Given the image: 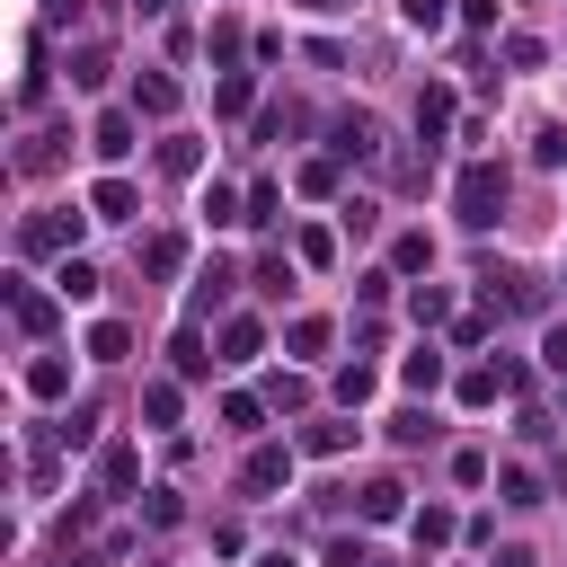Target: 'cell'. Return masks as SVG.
<instances>
[{
    "mask_svg": "<svg viewBox=\"0 0 567 567\" xmlns=\"http://www.w3.org/2000/svg\"><path fill=\"white\" fill-rule=\"evenodd\" d=\"M452 204H461V221H470V230H487V221L505 213V168H496V159H470V168H461V186H452Z\"/></svg>",
    "mask_w": 567,
    "mask_h": 567,
    "instance_id": "cell-1",
    "label": "cell"
},
{
    "mask_svg": "<svg viewBox=\"0 0 567 567\" xmlns=\"http://www.w3.org/2000/svg\"><path fill=\"white\" fill-rule=\"evenodd\" d=\"M71 239H80V213H27V221H18V248H27V257L71 248Z\"/></svg>",
    "mask_w": 567,
    "mask_h": 567,
    "instance_id": "cell-2",
    "label": "cell"
},
{
    "mask_svg": "<svg viewBox=\"0 0 567 567\" xmlns=\"http://www.w3.org/2000/svg\"><path fill=\"white\" fill-rule=\"evenodd\" d=\"M284 478H292V452H284V443H257V452H248V470H239V487H248V496H266V487H284Z\"/></svg>",
    "mask_w": 567,
    "mask_h": 567,
    "instance_id": "cell-3",
    "label": "cell"
},
{
    "mask_svg": "<svg viewBox=\"0 0 567 567\" xmlns=\"http://www.w3.org/2000/svg\"><path fill=\"white\" fill-rule=\"evenodd\" d=\"M89 151H97V159H124V151H133V106H106V115L89 124Z\"/></svg>",
    "mask_w": 567,
    "mask_h": 567,
    "instance_id": "cell-4",
    "label": "cell"
},
{
    "mask_svg": "<svg viewBox=\"0 0 567 567\" xmlns=\"http://www.w3.org/2000/svg\"><path fill=\"white\" fill-rule=\"evenodd\" d=\"M133 115H177V80L168 71H142L133 80Z\"/></svg>",
    "mask_w": 567,
    "mask_h": 567,
    "instance_id": "cell-5",
    "label": "cell"
},
{
    "mask_svg": "<svg viewBox=\"0 0 567 567\" xmlns=\"http://www.w3.org/2000/svg\"><path fill=\"white\" fill-rule=\"evenodd\" d=\"M443 124H452V89H443V80H425V89H416V133L434 142Z\"/></svg>",
    "mask_w": 567,
    "mask_h": 567,
    "instance_id": "cell-6",
    "label": "cell"
},
{
    "mask_svg": "<svg viewBox=\"0 0 567 567\" xmlns=\"http://www.w3.org/2000/svg\"><path fill=\"white\" fill-rule=\"evenodd\" d=\"M372 151H381L372 115H337V159H372Z\"/></svg>",
    "mask_w": 567,
    "mask_h": 567,
    "instance_id": "cell-7",
    "label": "cell"
},
{
    "mask_svg": "<svg viewBox=\"0 0 567 567\" xmlns=\"http://www.w3.org/2000/svg\"><path fill=\"white\" fill-rule=\"evenodd\" d=\"M9 310H18V328H27V337H44V328H53V292H35V284H18V292H9Z\"/></svg>",
    "mask_w": 567,
    "mask_h": 567,
    "instance_id": "cell-8",
    "label": "cell"
},
{
    "mask_svg": "<svg viewBox=\"0 0 567 567\" xmlns=\"http://www.w3.org/2000/svg\"><path fill=\"white\" fill-rule=\"evenodd\" d=\"M257 346H266L257 319H221V363H257Z\"/></svg>",
    "mask_w": 567,
    "mask_h": 567,
    "instance_id": "cell-9",
    "label": "cell"
},
{
    "mask_svg": "<svg viewBox=\"0 0 567 567\" xmlns=\"http://www.w3.org/2000/svg\"><path fill=\"white\" fill-rule=\"evenodd\" d=\"M399 381H408L416 399H425V390H443V346H416V354L399 363Z\"/></svg>",
    "mask_w": 567,
    "mask_h": 567,
    "instance_id": "cell-10",
    "label": "cell"
},
{
    "mask_svg": "<svg viewBox=\"0 0 567 567\" xmlns=\"http://www.w3.org/2000/svg\"><path fill=\"white\" fill-rule=\"evenodd\" d=\"M399 514H408V487L399 478H372L363 487V523H399Z\"/></svg>",
    "mask_w": 567,
    "mask_h": 567,
    "instance_id": "cell-11",
    "label": "cell"
},
{
    "mask_svg": "<svg viewBox=\"0 0 567 567\" xmlns=\"http://www.w3.org/2000/svg\"><path fill=\"white\" fill-rule=\"evenodd\" d=\"M89 213H97V221H124V213H133V186H124V177H97V186H89Z\"/></svg>",
    "mask_w": 567,
    "mask_h": 567,
    "instance_id": "cell-12",
    "label": "cell"
},
{
    "mask_svg": "<svg viewBox=\"0 0 567 567\" xmlns=\"http://www.w3.org/2000/svg\"><path fill=\"white\" fill-rule=\"evenodd\" d=\"M142 266H151V275H177V266H186V239H177V230H151V239H142Z\"/></svg>",
    "mask_w": 567,
    "mask_h": 567,
    "instance_id": "cell-13",
    "label": "cell"
},
{
    "mask_svg": "<svg viewBox=\"0 0 567 567\" xmlns=\"http://www.w3.org/2000/svg\"><path fill=\"white\" fill-rule=\"evenodd\" d=\"M53 292H62V301H97V266H89V257H62Z\"/></svg>",
    "mask_w": 567,
    "mask_h": 567,
    "instance_id": "cell-14",
    "label": "cell"
},
{
    "mask_svg": "<svg viewBox=\"0 0 567 567\" xmlns=\"http://www.w3.org/2000/svg\"><path fill=\"white\" fill-rule=\"evenodd\" d=\"M27 390H35V399H62V390H71V363H62V354H35V363H27Z\"/></svg>",
    "mask_w": 567,
    "mask_h": 567,
    "instance_id": "cell-15",
    "label": "cell"
},
{
    "mask_svg": "<svg viewBox=\"0 0 567 567\" xmlns=\"http://www.w3.org/2000/svg\"><path fill=\"white\" fill-rule=\"evenodd\" d=\"M142 478V452L133 443H106V461H97V487H133Z\"/></svg>",
    "mask_w": 567,
    "mask_h": 567,
    "instance_id": "cell-16",
    "label": "cell"
},
{
    "mask_svg": "<svg viewBox=\"0 0 567 567\" xmlns=\"http://www.w3.org/2000/svg\"><path fill=\"white\" fill-rule=\"evenodd\" d=\"M106 71H115L106 44H80V53H71V89H106Z\"/></svg>",
    "mask_w": 567,
    "mask_h": 567,
    "instance_id": "cell-17",
    "label": "cell"
},
{
    "mask_svg": "<svg viewBox=\"0 0 567 567\" xmlns=\"http://www.w3.org/2000/svg\"><path fill=\"white\" fill-rule=\"evenodd\" d=\"M177 408H186L177 381H142V416H151V425H177Z\"/></svg>",
    "mask_w": 567,
    "mask_h": 567,
    "instance_id": "cell-18",
    "label": "cell"
},
{
    "mask_svg": "<svg viewBox=\"0 0 567 567\" xmlns=\"http://www.w3.org/2000/svg\"><path fill=\"white\" fill-rule=\"evenodd\" d=\"M408 532H416V549H443V540H452V505H425Z\"/></svg>",
    "mask_w": 567,
    "mask_h": 567,
    "instance_id": "cell-19",
    "label": "cell"
},
{
    "mask_svg": "<svg viewBox=\"0 0 567 567\" xmlns=\"http://www.w3.org/2000/svg\"><path fill=\"white\" fill-rule=\"evenodd\" d=\"M399 18H408L416 35H443V18H452V0H399Z\"/></svg>",
    "mask_w": 567,
    "mask_h": 567,
    "instance_id": "cell-20",
    "label": "cell"
},
{
    "mask_svg": "<svg viewBox=\"0 0 567 567\" xmlns=\"http://www.w3.org/2000/svg\"><path fill=\"white\" fill-rule=\"evenodd\" d=\"M248 97H257V80H248V71H221V89H213V106H221V115H239Z\"/></svg>",
    "mask_w": 567,
    "mask_h": 567,
    "instance_id": "cell-21",
    "label": "cell"
},
{
    "mask_svg": "<svg viewBox=\"0 0 567 567\" xmlns=\"http://www.w3.org/2000/svg\"><path fill=\"white\" fill-rule=\"evenodd\" d=\"M159 168H168V177H195V168H204V151L177 133V142H159Z\"/></svg>",
    "mask_w": 567,
    "mask_h": 567,
    "instance_id": "cell-22",
    "label": "cell"
},
{
    "mask_svg": "<svg viewBox=\"0 0 567 567\" xmlns=\"http://www.w3.org/2000/svg\"><path fill=\"white\" fill-rule=\"evenodd\" d=\"M390 266H399V275H425V266H434V248H425V230H408V239L390 248Z\"/></svg>",
    "mask_w": 567,
    "mask_h": 567,
    "instance_id": "cell-23",
    "label": "cell"
},
{
    "mask_svg": "<svg viewBox=\"0 0 567 567\" xmlns=\"http://www.w3.org/2000/svg\"><path fill=\"white\" fill-rule=\"evenodd\" d=\"M284 346H292V354H328V319H292Z\"/></svg>",
    "mask_w": 567,
    "mask_h": 567,
    "instance_id": "cell-24",
    "label": "cell"
},
{
    "mask_svg": "<svg viewBox=\"0 0 567 567\" xmlns=\"http://www.w3.org/2000/svg\"><path fill=\"white\" fill-rule=\"evenodd\" d=\"M124 346H133V337H124V319H97V328H89V354H97V363H115Z\"/></svg>",
    "mask_w": 567,
    "mask_h": 567,
    "instance_id": "cell-25",
    "label": "cell"
},
{
    "mask_svg": "<svg viewBox=\"0 0 567 567\" xmlns=\"http://www.w3.org/2000/svg\"><path fill=\"white\" fill-rule=\"evenodd\" d=\"M213 363H221V354H204V337H195V328H186V337H177V372H186V381H204V372H213Z\"/></svg>",
    "mask_w": 567,
    "mask_h": 567,
    "instance_id": "cell-26",
    "label": "cell"
},
{
    "mask_svg": "<svg viewBox=\"0 0 567 567\" xmlns=\"http://www.w3.org/2000/svg\"><path fill=\"white\" fill-rule=\"evenodd\" d=\"M354 434H363V425H337V416H328V425H310V434H301V452H346Z\"/></svg>",
    "mask_w": 567,
    "mask_h": 567,
    "instance_id": "cell-27",
    "label": "cell"
},
{
    "mask_svg": "<svg viewBox=\"0 0 567 567\" xmlns=\"http://www.w3.org/2000/svg\"><path fill=\"white\" fill-rule=\"evenodd\" d=\"M221 292H230V266H204V275H195V319H204Z\"/></svg>",
    "mask_w": 567,
    "mask_h": 567,
    "instance_id": "cell-28",
    "label": "cell"
},
{
    "mask_svg": "<svg viewBox=\"0 0 567 567\" xmlns=\"http://www.w3.org/2000/svg\"><path fill=\"white\" fill-rule=\"evenodd\" d=\"M408 310H416V319H425V328H434V319H443V310H452V292H443V284H416V292H408Z\"/></svg>",
    "mask_w": 567,
    "mask_h": 567,
    "instance_id": "cell-29",
    "label": "cell"
},
{
    "mask_svg": "<svg viewBox=\"0 0 567 567\" xmlns=\"http://www.w3.org/2000/svg\"><path fill=\"white\" fill-rule=\"evenodd\" d=\"M337 399L363 408V399H372V363H346V372H337Z\"/></svg>",
    "mask_w": 567,
    "mask_h": 567,
    "instance_id": "cell-30",
    "label": "cell"
},
{
    "mask_svg": "<svg viewBox=\"0 0 567 567\" xmlns=\"http://www.w3.org/2000/svg\"><path fill=\"white\" fill-rule=\"evenodd\" d=\"M540 363L567 381V319H549V337H540Z\"/></svg>",
    "mask_w": 567,
    "mask_h": 567,
    "instance_id": "cell-31",
    "label": "cell"
},
{
    "mask_svg": "<svg viewBox=\"0 0 567 567\" xmlns=\"http://www.w3.org/2000/svg\"><path fill=\"white\" fill-rule=\"evenodd\" d=\"M532 159H540V168H558V159H567V133H558V124H540V142H532Z\"/></svg>",
    "mask_w": 567,
    "mask_h": 567,
    "instance_id": "cell-32",
    "label": "cell"
},
{
    "mask_svg": "<svg viewBox=\"0 0 567 567\" xmlns=\"http://www.w3.org/2000/svg\"><path fill=\"white\" fill-rule=\"evenodd\" d=\"M266 399H275V408H301L310 390H301V372H275V381H266Z\"/></svg>",
    "mask_w": 567,
    "mask_h": 567,
    "instance_id": "cell-33",
    "label": "cell"
},
{
    "mask_svg": "<svg viewBox=\"0 0 567 567\" xmlns=\"http://www.w3.org/2000/svg\"><path fill=\"white\" fill-rule=\"evenodd\" d=\"M221 425L230 434H257V399H221Z\"/></svg>",
    "mask_w": 567,
    "mask_h": 567,
    "instance_id": "cell-34",
    "label": "cell"
},
{
    "mask_svg": "<svg viewBox=\"0 0 567 567\" xmlns=\"http://www.w3.org/2000/svg\"><path fill=\"white\" fill-rule=\"evenodd\" d=\"M89 425H97V416H89V408H71V416L53 425V434H62V452H80V443H89Z\"/></svg>",
    "mask_w": 567,
    "mask_h": 567,
    "instance_id": "cell-35",
    "label": "cell"
},
{
    "mask_svg": "<svg viewBox=\"0 0 567 567\" xmlns=\"http://www.w3.org/2000/svg\"><path fill=\"white\" fill-rule=\"evenodd\" d=\"M390 434H399V443H425V434H434V416H425V408H408V416H390Z\"/></svg>",
    "mask_w": 567,
    "mask_h": 567,
    "instance_id": "cell-36",
    "label": "cell"
},
{
    "mask_svg": "<svg viewBox=\"0 0 567 567\" xmlns=\"http://www.w3.org/2000/svg\"><path fill=\"white\" fill-rule=\"evenodd\" d=\"M505 505H540V478L532 470H505Z\"/></svg>",
    "mask_w": 567,
    "mask_h": 567,
    "instance_id": "cell-37",
    "label": "cell"
},
{
    "mask_svg": "<svg viewBox=\"0 0 567 567\" xmlns=\"http://www.w3.org/2000/svg\"><path fill=\"white\" fill-rule=\"evenodd\" d=\"M44 18H53V27H62V18H80V0H44Z\"/></svg>",
    "mask_w": 567,
    "mask_h": 567,
    "instance_id": "cell-38",
    "label": "cell"
},
{
    "mask_svg": "<svg viewBox=\"0 0 567 567\" xmlns=\"http://www.w3.org/2000/svg\"><path fill=\"white\" fill-rule=\"evenodd\" d=\"M496 567H532V549H496Z\"/></svg>",
    "mask_w": 567,
    "mask_h": 567,
    "instance_id": "cell-39",
    "label": "cell"
},
{
    "mask_svg": "<svg viewBox=\"0 0 567 567\" xmlns=\"http://www.w3.org/2000/svg\"><path fill=\"white\" fill-rule=\"evenodd\" d=\"M257 567H301V558H292V549H266V558H257Z\"/></svg>",
    "mask_w": 567,
    "mask_h": 567,
    "instance_id": "cell-40",
    "label": "cell"
},
{
    "mask_svg": "<svg viewBox=\"0 0 567 567\" xmlns=\"http://www.w3.org/2000/svg\"><path fill=\"white\" fill-rule=\"evenodd\" d=\"M363 567H399V558H363Z\"/></svg>",
    "mask_w": 567,
    "mask_h": 567,
    "instance_id": "cell-41",
    "label": "cell"
},
{
    "mask_svg": "<svg viewBox=\"0 0 567 567\" xmlns=\"http://www.w3.org/2000/svg\"><path fill=\"white\" fill-rule=\"evenodd\" d=\"M142 9H168V0H142Z\"/></svg>",
    "mask_w": 567,
    "mask_h": 567,
    "instance_id": "cell-42",
    "label": "cell"
}]
</instances>
